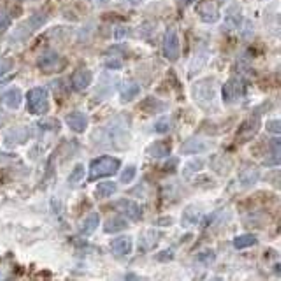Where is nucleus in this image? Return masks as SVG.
I'll list each match as a JSON object with an SVG mask.
<instances>
[{
	"label": "nucleus",
	"mask_w": 281,
	"mask_h": 281,
	"mask_svg": "<svg viewBox=\"0 0 281 281\" xmlns=\"http://www.w3.org/2000/svg\"><path fill=\"white\" fill-rule=\"evenodd\" d=\"M108 67L109 68H122V64H120L118 60H112V62H108Z\"/></svg>",
	"instance_id": "obj_41"
},
{
	"label": "nucleus",
	"mask_w": 281,
	"mask_h": 281,
	"mask_svg": "<svg viewBox=\"0 0 281 281\" xmlns=\"http://www.w3.org/2000/svg\"><path fill=\"white\" fill-rule=\"evenodd\" d=\"M170 126H172V123H170V118H160L158 122L155 123V132L156 134H167L170 130Z\"/></svg>",
	"instance_id": "obj_33"
},
{
	"label": "nucleus",
	"mask_w": 281,
	"mask_h": 281,
	"mask_svg": "<svg viewBox=\"0 0 281 281\" xmlns=\"http://www.w3.org/2000/svg\"><path fill=\"white\" fill-rule=\"evenodd\" d=\"M200 220H202V209L198 208V206H188V208L184 209L181 224H183L184 228H190L200 224Z\"/></svg>",
	"instance_id": "obj_17"
},
{
	"label": "nucleus",
	"mask_w": 281,
	"mask_h": 281,
	"mask_svg": "<svg viewBox=\"0 0 281 281\" xmlns=\"http://www.w3.org/2000/svg\"><path fill=\"white\" fill-rule=\"evenodd\" d=\"M194 98L204 111H213L216 109V83L214 80H202L197 81L192 88Z\"/></svg>",
	"instance_id": "obj_1"
},
{
	"label": "nucleus",
	"mask_w": 281,
	"mask_h": 281,
	"mask_svg": "<svg viewBox=\"0 0 281 281\" xmlns=\"http://www.w3.org/2000/svg\"><path fill=\"white\" fill-rule=\"evenodd\" d=\"M128 36V28H122L120 26L118 30H116V39H123V37H126Z\"/></svg>",
	"instance_id": "obj_40"
},
{
	"label": "nucleus",
	"mask_w": 281,
	"mask_h": 281,
	"mask_svg": "<svg viewBox=\"0 0 281 281\" xmlns=\"http://www.w3.org/2000/svg\"><path fill=\"white\" fill-rule=\"evenodd\" d=\"M209 58V53L208 51H197V54L194 56V60H192V65H190V74H195L197 70H200L202 67L206 65V62H208Z\"/></svg>",
	"instance_id": "obj_28"
},
{
	"label": "nucleus",
	"mask_w": 281,
	"mask_h": 281,
	"mask_svg": "<svg viewBox=\"0 0 281 281\" xmlns=\"http://www.w3.org/2000/svg\"><path fill=\"white\" fill-rule=\"evenodd\" d=\"M158 238H160V234L156 230H153V228H150V230H146V232H142L140 234V248L142 250H146V252H150L152 248H155L156 246V242H158Z\"/></svg>",
	"instance_id": "obj_24"
},
{
	"label": "nucleus",
	"mask_w": 281,
	"mask_h": 281,
	"mask_svg": "<svg viewBox=\"0 0 281 281\" xmlns=\"http://www.w3.org/2000/svg\"><path fill=\"white\" fill-rule=\"evenodd\" d=\"M136 174H137L136 167H134V166H126L125 169H123V172H122V183L123 184L132 183V181L136 180Z\"/></svg>",
	"instance_id": "obj_32"
},
{
	"label": "nucleus",
	"mask_w": 281,
	"mask_h": 281,
	"mask_svg": "<svg viewBox=\"0 0 281 281\" xmlns=\"http://www.w3.org/2000/svg\"><path fill=\"white\" fill-rule=\"evenodd\" d=\"M134 250V241L130 236H123V238H116L111 242V252L116 258H126Z\"/></svg>",
	"instance_id": "obj_11"
},
{
	"label": "nucleus",
	"mask_w": 281,
	"mask_h": 281,
	"mask_svg": "<svg viewBox=\"0 0 281 281\" xmlns=\"http://www.w3.org/2000/svg\"><path fill=\"white\" fill-rule=\"evenodd\" d=\"M9 26H11V16L6 9H0V32H6Z\"/></svg>",
	"instance_id": "obj_36"
},
{
	"label": "nucleus",
	"mask_w": 281,
	"mask_h": 281,
	"mask_svg": "<svg viewBox=\"0 0 281 281\" xmlns=\"http://www.w3.org/2000/svg\"><path fill=\"white\" fill-rule=\"evenodd\" d=\"M272 270H274V274H276L278 278H281V264H276Z\"/></svg>",
	"instance_id": "obj_44"
},
{
	"label": "nucleus",
	"mask_w": 281,
	"mask_h": 281,
	"mask_svg": "<svg viewBox=\"0 0 281 281\" xmlns=\"http://www.w3.org/2000/svg\"><path fill=\"white\" fill-rule=\"evenodd\" d=\"M260 114H253L250 116L248 120H246L244 123H242L241 126H239L238 130V142H241V144H244V142H248V140H252L253 137L258 134L260 130Z\"/></svg>",
	"instance_id": "obj_7"
},
{
	"label": "nucleus",
	"mask_w": 281,
	"mask_h": 281,
	"mask_svg": "<svg viewBox=\"0 0 281 281\" xmlns=\"http://www.w3.org/2000/svg\"><path fill=\"white\" fill-rule=\"evenodd\" d=\"M22 102H23V94L18 86H11L9 90H6L4 94H2V97H0V104L4 106V108L11 109V111L20 109Z\"/></svg>",
	"instance_id": "obj_10"
},
{
	"label": "nucleus",
	"mask_w": 281,
	"mask_h": 281,
	"mask_svg": "<svg viewBox=\"0 0 281 281\" xmlns=\"http://www.w3.org/2000/svg\"><path fill=\"white\" fill-rule=\"evenodd\" d=\"M118 192V184L114 181H104V183L97 184L95 188V197L97 198H109Z\"/></svg>",
	"instance_id": "obj_23"
},
{
	"label": "nucleus",
	"mask_w": 281,
	"mask_h": 281,
	"mask_svg": "<svg viewBox=\"0 0 281 281\" xmlns=\"http://www.w3.org/2000/svg\"><path fill=\"white\" fill-rule=\"evenodd\" d=\"M222 97H224L225 104H228V106L239 102L244 97V83H242L241 80H236V78L228 80L227 83L224 84V88H222Z\"/></svg>",
	"instance_id": "obj_5"
},
{
	"label": "nucleus",
	"mask_w": 281,
	"mask_h": 281,
	"mask_svg": "<svg viewBox=\"0 0 281 281\" xmlns=\"http://www.w3.org/2000/svg\"><path fill=\"white\" fill-rule=\"evenodd\" d=\"M148 153L153 158H167L170 155V144L166 140H156L148 148Z\"/></svg>",
	"instance_id": "obj_22"
},
{
	"label": "nucleus",
	"mask_w": 281,
	"mask_h": 281,
	"mask_svg": "<svg viewBox=\"0 0 281 281\" xmlns=\"http://www.w3.org/2000/svg\"><path fill=\"white\" fill-rule=\"evenodd\" d=\"M28 139H30V128L18 126V128H12L11 132L6 136V146H8V148H12V146H16V144H25Z\"/></svg>",
	"instance_id": "obj_15"
},
{
	"label": "nucleus",
	"mask_w": 281,
	"mask_h": 281,
	"mask_svg": "<svg viewBox=\"0 0 281 281\" xmlns=\"http://www.w3.org/2000/svg\"><path fill=\"white\" fill-rule=\"evenodd\" d=\"M65 123L68 125V128L74 130L76 134H83L84 130L88 128V116L81 111L68 112V114L65 116Z\"/></svg>",
	"instance_id": "obj_13"
},
{
	"label": "nucleus",
	"mask_w": 281,
	"mask_h": 281,
	"mask_svg": "<svg viewBox=\"0 0 281 281\" xmlns=\"http://www.w3.org/2000/svg\"><path fill=\"white\" fill-rule=\"evenodd\" d=\"M256 244V238L253 234H242L234 239V248L236 250H246Z\"/></svg>",
	"instance_id": "obj_27"
},
{
	"label": "nucleus",
	"mask_w": 281,
	"mask_h": 281,
	"mask_svg": "<svg viewBox=\"0 0 281 281\" xmlns=\"http://www.w3.org/2000/svg\"><path fill=\"white\" fill-rule=\"evenodd\" d=\"M37 64H39V67L42 68V70H53V68H60L62 58H60V54L54 53V51H44L39 56V60H37Z\"/></svg>",
	"instance_id": "obj_18"
},
{
	"label": "nucleus",
	"mask_w": 281,
	"mask_h": 281,
	"mask_svg": "<svg viewBox=\"0 0 281 281\" xmlns=\"http://www.w3.org/2000/svg\"><path fill=\"white\" fill-rule=\"evenodd\" d=\"M98 225H100V214H98V213H90L83 220V224H81L80 234L84 236V238H90L92 234H95V230L98 228Z\"/></svg>",
	"instance_id": "obj_19"
},
{
	"label": "nucleus",
	"mask_w": 281,
	"mask_h": 281,
	"mask_svg": "<svg viewBox=\"0 0 281 281\" xmlns=\"http://www.w3.org/2000/svg\"><path fill=\"white\" fill-rule=\"evenodd\" d=\"M209 281H224V280H222L220 276H216V278H211V280H209Z\"/></svg>",
	"instance_id": "obj_45"
},
{
	"label": "nucleus",
	"mask_w": 281,
	"mask_h": 281,
	"mask_svg": "<svg viewBox=\"0 0 281 281\" xmlns=\"http://www.w3.org/2000/svg\"><path fill=\"white\" fill-rule=\"evenodd\" d=\"M139 94H140V86H139V84H137V83H128V84H125V86L122 88V95H120V100H122L123 104H128V102H132Z\"/></svg>",
	"instance_id": "obj_25"
},
{
	"label": "nucleus",
	"mask_w": 281,
	"mask_h": 281,
	"mask_svg": "<svg viewBox=\"0 0 281 281\" xmlns=\"http://www.w3.org/2000/svg\"><path fill=\"white\" fill-rule=\"evenodd\" d=\"M266 128H267V132H269V134H276V136H281V118L270 120V122L266 125Z\"/></svg>",
	"instance_id": "obj_37"
},
{
	"label": "nucleus",
	"mask_w": 281,
	"mask_h": 281,
	"mask_svg": "<svg viewBox=\"0 0 281 281\" xmlns=\"http://www.w3.org/2000/svg\"><path fill=\"white\" fill-rule=\"evenodd\" d=\"M204 169V160L197 158V160H192V162H188L186 166H184V170L183 174L184 176H192V174L198 172V170Z\"/></svg>",
	"instance_id": "obj_30"
},
{
	"label": "nucleus",
	"mask_w": 281,
	"mask_h": 281,
	"mask_svg": "<svg viewBox=\"0 0 281 281\" xmlns=\"http://www.w3.org/2000/svg\"><path fill=\"white\" fill-rule=\"evenodd\" d=\"M197 14H198V18H200L204 23H208V25L218 23V20H220V11H218V6L214 4V2H211V0L198 2Z\"/></svg>",
	"instance_id": "obj_8"
},
{
	"label": "nucleus",
	"mask_w": 281,
	"mask_h": 281,
	"mask_svg": "<svg viewBox=\"0 0 281 281\" xmlns=\"http://www.w3.org/2000/svg\"><path fill=\"white\" fill-rule=\"evenodd\" d=\"M120 160L114 156H100L94 160L90 167V181L100 180V178H111L120 170Z\"/></svg>",
	"instance_id": "obj_2"
},
{
	"label": "nucleus",
	"mask_w": 281,
	"mask_h": 281,
	"mask_svg": "<svg viewBox=\"0 0 281 281\" xmlns=\"http://www.w3.org/2000/svg\"><path fill=\"white\" fill-rule=\"evenodd\" d=\"M213 146V142H209L206 139H200V137H192L181 146V153L183 155H195V153H204L208 152L209 148Z\"/></svg>",
	"instance_id": "obj_12"
},
{
	"label": "nucleus",
	"mask_w": 281,
	"mask_h": 281,
	"mask_svg": "<svg viewBox=\"0 0 281 281\" xmlns=\"http://www.w3.org/2000/svg\"><path fill=\"white\" fill-rule=\"evenodd\" d=\"M236 67H238V72L241 74H248L250 72V67H252V60H250V56H239L238 64H236Z\"/></svg>",
	"instance_id": "obj_34"
},
{
	"label": "nucleus",
	"mask_w": 281,
	"mask_h": 281,
	"mask_svg": "<svg viewBox=\"0 0 281 281\" xmlns=\"http://www.w3.org/2000/svg\"><path fill=\"white\" fill-rule=\"evenodd\" d=\"M94 81V74L88 68H80L76 74L72 76V88L76 92H84Z\"/></svg>",
	"instance_id": "obj_16"
},
{
	"label": "nucleus",
	"mask_w": 281,
	"mask_h": 281,
	"mask_svg": "<svg viewBox=\"0 0 281 281\" xmlns=\"http://www.w3.org/2000/svg\"><path fill=\"white\" fill-rule=\"evenodd\" d=\"M14 68V58H0V78H4Z\"/></svg>",
	"instance_id": "obj_31"
},
{
	"label": "nucleus",
	"mask_w": 281,
	"mask_h": 281,
	"mask_svg": "<svg viewBox=\"0 0 281 281\" xmlns=\"http://www.w3.org/2000/svg\"><path fill=\"white\" fill-rule=\"evenodd\" d=\"M180 2V6H183V8H188V6H192L194 2H197V0H178Z\"/></svg>",
	"instance_id": "obj_42"
},
{
	"label": "nucleus",
	"mask_w": 281,
	"mask_h": 281,
	"mask_svg": "<svg viewBox=\"0 0 281 281\" xmlns=\"http://www.w3.org/2000/svg\"><path fill=\"white\" fill-rule=\"evenodd\" d=\"M26 104L32 114H46L50 111V94L46 88H32L26 94Z\"/></svg>",
	"instance_id": "obj_3"
},
{
	"label": "nucleus",
	"mask_w": 281,
	"mask_h": 281,
	"mask_svg": "<svg viewBox=\"0 0 281 281\" xmlns=\"http://www.w3.org/2000/svg\"><path fill=\"white\" fill-rule=\"evenodd\" d=\"M266 166L267 167H276L281 166V152H272V155L266 160Z\"/></svg>",
	"instance_id": "obj_38"
},
{
	"label": "nucleus",
	"mask_w": 281,
	"mask_h": 281,
	"mask_svg": "<svg viewBox=\"0 0 281 281\" xmlns=\"http://www.w3.org/2000/svg\"><path fill=\"white\" fill-rule=\"evenodd\" d=\"M164 54L169 62H178L181 54L180 48V37L174 28H169L166 34V39H164Z\"/></svg>",
	"instance_id": "obj_6"
},
{
	"label": "nucleus",
	"mask_w": 281,
	"mask_h": 281,
	"mask_svg": "<svg viewBox=\"0 0 281 281\" xmlns=\"http://www.w3.org/2000/svg\"><path fill=\"white\" fill-rule=\"evenodd\" d=\"M214 260H216V253H214V250H211V248L202 250V252H198L197 255H195V262L200 264V266H204V267L213 266Z\"/></svg>",
	"instance_id": "obj_26"
},
{
	"label": "nucleus",
	"mask_w": 281,
	"mask_h": 281,
	"mask_svg": "<svg viewBox=\"0 0 281 281\" xmlns=\"http://www.w3.org/2000/svg\"><path fill=\"white\" fill-rule=\"evenodd\" d=\"M158 225H172V218H162L158 220Z\"/></svg>",
	"instance_id": "obj_43"
},
{
	"label": "nucleus",
	"mask_w": 281,
	"mask_h": 281,
	"mask_svg": "<svg viewBox=\"0 0 281 281\" xmlns=\"http://www.w3.org/2000/svg\"><path fill=\"white\" fill-rule=\"evenodd\" d=\"M260 180V170L256 167H246L241 174H239V183L242 188H252L253 184H256V181Z\"/></svg>",
	"instance_id": "obj_20"
},
{
	"label": "nucleus",
	"mask_w": 281,
	"mask_h": 281,
	"mask_svg": "<svg viewBox=\"0 0 281 281\" xmlns=\"http://www.w3.org/2000/svg\"><path fill=\"white\" fill-rule=\"evenodd\" d=\"M84 176H86L84 166H83V164H78V166L72 169V172H70V176H68V184L78 186V184H81V181L84 180Z\"/></svg>",
	"instance_id": "obj_29"
},
{
	"label": "nucleus",
	"mask_w": 281,
	"mask_h": 281,
	"mask_svg": "<svg viewBox=\"0 0 281 281\" xmlns=\"http://www.w3.org/2000/svg\"><path fill=\"white\" fill-rule=\"evenodd\" d=\"M158 262H172L174 258H176V252H174L172 248H169V250H164V252H160L158 255L155 256Z\"/></svg>",
	"instance_id": "obj_35"
},
{
	"label": "nucleus",
	"mask_w": 281,
	"mask_h": 281,
	"mask_svg": "<svg viewBox=\"0 0 281 281\" xmlns=\"http://www.w3.org/2000/svg\"><path fill=\"white\" fill-rule=\"evenodd\" d=\"M46 20H48V16L42 14V12H40V14L30 16V18L26 20L23 25H20L18 28L14 30V34H12V39H14V40H26L34 32H37V30H39L40 26L46 23Z\"/></svg>",
	"instance_id": "obj_4"
},
{
	"label": "nucleus",
	"mask_w": 281,
	"mask_h": 281,
	"mask_svg": "<svg viewBox=\"0 0 281 281\" xmlns=\"http://www.w3.org/2000/svg\"><path fill=\"white\" fill-rule=\"evenodd\" d=\"M116 208L123 213V216H126L128 220L139 222L142 218V208L137 204L136 200H130V198H122V200L116 202Z\"/></svg>",
	"instance_id": "obj_9"
},
{
	"label": "nucleus",
	"mask_w": 281,
	"mask_h": 281,
	"mask_svg": "<svg viewBox=\"0 0 281 281\" xmlns=\"http://www.w3.org/2000/svg\"><path fill=\"white\" fill-rule=\"evenodd\" d=\"M128 227V222L123 216H111L104 225V232L106 234H116V232H122Z\"/></svg>",
	"instance_id": "obj_21"
},
{
	"label": "nucleus",
	"mask_w": 281,
	"mask_h": 281,
	"mask_svg": "<svg viewBox=\"0 0 281 281\" xmlns=\"http://www.w3.org/2000/svg\"><path fill=\"white\" fill-rule=\"evenodd\" d=\"M242 23V12H241V6L239 4H232L227 9V14H225V30H238Z\"/></svg>",
	"instance_id": "obj_14"
},
{
	"label": "nucleus",
	"mask_w": 281,
	"mask_h": 281,
	"mask_svg": "<svg viewBox=\"0 0 281 281\" xmlns=\"http://www.w3.org/2000/svg\"><path fill=\"white\" fill-rule=\"evenodd\" d=\"M9 276V267L8 266H0V281H6Z\"/></svg>",
	"instance_id": "obj_39"
}]
</instances>
